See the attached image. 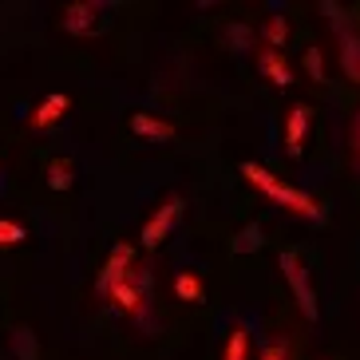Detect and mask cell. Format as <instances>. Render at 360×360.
<instances>
[{
    "label": "cell",
    "mask_w": 360,
    "mask_h": 360,
    "mask_svg": "<svg viewBox=\"0 0 360 360\" xmlns=\"http://www.w3.org/2000/svg\"><path fill=\"white\" fill-rule=\"evenodd\" d=\"M242 174H245V182H250V186H257L265 198H274L277 206H285L289 214H301V218H309V222H321V218H325V210H321V206L309 198L305 191H297V186L281 182L277 174H269V170L257 167V162H242Z\"/></svg>",
    "instance_id": "obj_1"
},
{
    "label": "cell",
    "mask_w": 360,
    "mask_h": 360,
    "mask_svg": "<svg viewBox=\"0 0 360 360\" xmlns=\"http://www.w3.org/2000/svg\"><path fill=\"white\" fill-rule=\"evenodd\" d=\"M281 274H285L289 289L297 297V309L305 313V321H317V293L309 289V274H305V265H301V257H297V250L281 254Z\"/></svg>",
    "instance_id": "obj_2"
},
{
    "label": "cell",
    "mask_w": 360,
    "mask_h": 360,
    "mask_svg": "<svg viewBox=\"0 0 360 360\" xmlns=\"http://www.w3.org/2000/svg\"><path fill=\"white\" fill-rule=\"evenodd\" d=\"M131 257H135V250H131L127 242H119L115 250H111V257H107V265H103V274H99V281H96V289L103 297H111L131 277Z\"/></svg>",
    "instance_id": "obj_3"
},
{
    "label": "cell",
    "mask_w": 360,
    "mask_h": 360,
    "mask_svg": "<svg viewBox=\"0 0 360 360\" xmlns=\"http://www.w3.org/2000/svg\"><path fill=\"white\" fill-rule=\"evenodd\" d=\"M179 214H182V202H179V198H167V202H162L159 210L150 214V222L143 226V245H147V250H159V245L167 242L170 226L179 222Z\"/></svg>",
    "instance_id": "obj_4"
},
{
    "label": "cell",
    "mask_w": 360,
    "mask_h": 360,
    "mask_svg": "<svg viewBox=\"0 0 360 360\" xmlns=\"http://www.w3.org/2000/svg\"><path fill=\"white\" fill-rule=\"evenodd\" d=\"M64 32L68 36H91L96 32V4H87V0L68 4L64 8Z\"/></svg>",
    "instance_id": "obj_5"
},
{
    "label": "cell",
    "mask_w": 360,
    "mask_h": 360,
    "mask_svg": "<svg viewBox=\"0 0 360 360\" xmlns=\"http://www.w3.org/2000/svg\"><path fill=\"white\" fill-rule=\"evenodd\" d=\"M68 111H72V99L56 91V96H48L40 107H36V115H32V127H36V131L52 127V123H60V119H64Z\"/></svg>",
    "instance_id": "obj_6"
},
{
    "label": "cell",
    "mask_w": 360,
    "mask_h": 360,
    "mask_svg": "<svg viewBox=\"0 0 360 360\" xmlns=\"http://www.w3.org/2000/svg\"><path fill=\"white\" fill-rule=\"evenodd\" d=\"M131 131L143 135V139H155V143H170V139H174V127L162 123V119H155V115H147V111H135V115H131Z\"/></svg>",
    "instance_id": "obj_7"
},
{
    "label": "cell",
    "mask_w": 360,
    "mask_h": 360,
    "mask_svg": "<svg viewBox=\"0 0 360 360\" xmlns=\"http://www.w3.org/2000/svg\"><path fill=\"white\" fill-rule=\"evenodd\" d=\"M305 127H309V107L297 103L289 111V123H285V147L289 155H301V139H305Z\"/></svg>",
    "instance_id": "obj_8"
},
{
    "label": "cell",
    "mask_w": 360,
    "mask_h": 360,
    "mask_svg": "<svg viewBox=\"0 0 360 360\" xmlns=\"http://www.w3.org/2000/svg\"><path fill=\"white\" fill-rule=\"evenodd\" d=\"M262 72L269 75V84H274V87H289V84H293L289 64L281 60V52H274V48H265V52H262Z\"/></svg>",
    "instance_id": "obj_9"
},
{
    "label": "cell",
    "mask_w": 360,
    "mask_h": 360,
    "mask_svg": "<svg viewBox=\"0 0 360 360\" xmlns=\"http://www.w3.org/2000/svg\"><path fill=\"white\" fill-rule=\"evenodd\" d=\"M111 301H115V309H123L127 317H139V309L150 305L147 297L139 293V285H131V281H123V285H119L115 293H111Z\"/></svg>",
    "instance_id": "obj_10"
},
{
    "label": "cell",
    "mask_w": 360,
    "mask_h": 360,
    "mask_svg": "<svg viewBox=\"0 0 360 360\" xmlns=\"http://www.w3.org/2000/svg\"><path fill=\"white\" fill-rule=\"evenodd\" d=\"M340 64H345L349 79H360V40H356V32H340Z\"/></svg>",
    "instance_id": "obj_11"
},
{
    "label": "cell",
    "mask_w": 360,
    "mask_h": 360,
    "mask_svg": "<svg viewBox=\"0 0 360 360\" xmlns=\"http://www.w3.org/2000/svg\"><path fill=\"white\" fill-rule=\"evenodd\" d=\"M12 352H16V360H40V345H36V333L28 325L12 328Z\"/></svg>",
    "instance_id": "obj_12"
},
{
    "label": "cell",
    "mask_w": 360,
    "mask_h": 360,
    "mask_svg": "<svg viewBox=\"0 0 360 360\" xmlns=\"http://www.w3.org/2000/svg\"><path fill=\"white\" fill-rule=\"evenodd\" d=\"M72 162L68 159H52L48 162V186H52V191H68V186H72Z\"/></svg>",
    "instance_id": "obj_13"
},
{
    "label": "cell",
    "mask_w": 360,
    "mask_h": 360,
    "mask_svg": "<svg viewBox=\"0 0 360 360\" xmlns=\"http://www.w3.org/2000/svg\"><path fill=\"white\" fill-rule=\"evenodd\" d=\"M174 293H179V301L198 305V301H202V281L194 274H179V277H174Z\"/></svg>",
    "instance_id": "obj_14"
},
{
    "label": "cell",
    "mask_w": 360,
    "mask_h": 360,
    "mask_svg": "<svg viewBox=\"0 0 360 360\" xmlns=\"http://www.w3.org/2000/svg\"><path fill=\"white\" fill-rule=\"evenodd\" d=\"M250 250H262V230L257 226H245L233 242V254H250Z\"/></svg>",
    "instance_id": "obj_15"
},
{
    "label": "cell",
    "mask_w": 360,
    "mask_h": 360,
    "mask_svg": "<svg viewBox=\"0 0 360 360\" xmlns=\"http://www.w3.org/2000/svg\"><path fill=\"white\" fill-rule=\"evenodd\" d=\"M285 36H289V24H285V16H274V20L265 24V40H269V48H281L285 44Z\"/></svg>",
    "instance_id": "obj_16"
},
{
    "label": "cell",
    "mask_w": 360,
    "mask_h": 360,
    "mask_svg": "<svg viewBox=\"0 0 360 360\" xmlns=\"http://www.w3.org/2000/svg\"><path fill=\"white\" fill-rule=\"evenodd\" d=\"M24 238H28V230H24L20 222H4V218H0V245H20Z\"/></svg>",
    "instance_id": "obj_17"
},
{
    "label": "cell",
    "mask_w": 360,
    "mask_h": 360,
    "mask_svg": "<svg viewBox=\"0 0 360 360\" xmlns=\"http://www.w3.org/2000/svg\"><path fill=\"white\" fill-rule=\"evenodd\" d=\"M245 349H250V345H245V333L233 328L230 340H226V360H245Z\"/></svg>",
    "instance_id": "obj_18"
},
{
    "label": "cell",
    "mask_w": 360,
    "mask_h": 360,
    "mask_svg": "<svg viewBox=\"0 0 360 360\" xmlns=\"http://www.w3.org/2000/svg\"><path fill=\"white\" fill-rule=\"evenodd\" d=\"M305 68H309V75H313L317 84L325 79V60H321V52H317V48H309V52H305Z\"/></svg>",
    "instance_id": "obj_19"
},
{
    "label": "cell",
    "mask_w": 360,
    "mask_h": 360,
    "mask_svg": "<svg viewBox=\"0 0 360 360\" xmlns=\"http://www.w3.org/2000/svg\"><path fill=\"white\" fill-rule=\"evenodd\" d=\"M262 360H285V349H281V345H269V349L262 352Z\"/></svg>",
    "instance_id": "obj_20"
}]
</instances>
